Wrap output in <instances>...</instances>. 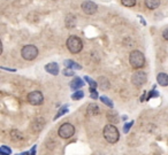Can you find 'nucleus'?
Returning <instances> with one entry per match:
<instances>
[{
	"label": "nucleus",
	"mask_w": 168,
	"mask_h": 155,
	"mask_svg": "<svg viewBox=\"0 0 168 155\" xmlns=\"http://www.w3.org/2000/svg\"><path fill=\"white\" fill-rule=\"evenodd\" d=\"M129 62L131 67L135 69H141L145 66V56L144 54L139 51H132L129 55Z\"/></svg>",
	"instance_id": "f03ea898"
},
{
	"label": "nucleus",
	"mask_w": 168,
	"mask_h": 155,
	"mask_svg": "<svg viewBox=\"0 0 168 155\" xmlns=\"http://www.w3.org/2000/svg\"><path fill=\"white\" fill-rule=\"evenodd\" d=\"M64 66H66V68H70V69H77V70H81L82 69V67L80 64H77L75 61H71V60L64 61Z\"/></svg>",
	"instance_id": "dca6fc26"
},
{
	"label": "nucleus",
	"mask_w": 168,
	"mask_h": 155,
	"mask_svg": "<svg viewBox=\"0 0 168 155\" xmlns=\"http://www.w3.org/2000/svg\"><path fill=\"white\" fill-rule=\"evenodd\" d=\"M68 111V106H64V107H61L59 110H58V113H57V115L54 116V121L55 120H58V118L60 117V116H62V115H64Z\"/></svg>",
	"instance_id": "a211bd4d"
},
{
	"label": "nucleus",
	"mask_w": 168,
	"mask_h": 155,
	"mask_svg": "<svg viewBox=\"0 0 168 155\" xmlns=\"http://www.w3.org/2000/svg\"><path fill=\"white\" fill-rule=\"evenodd\" d=\"M157 81H158V84L161 85V86H167L168 85V75L164 74V72H160L157 76Z\"/></svg>",
	"instance_id": "9b49d317"
},
{
	"label": "nucleus",
	"mask_w": 168,
	"mask_h": 155,
	"mask_svg": "<svg viewBox=\"0 0 168 155\" xmlns=\"http://www.w3.org/2000/svg\"><path fill=\"white\" fill-rule=\"evenodd\" d=\"M31 155H36V146H34L31 148Z\"/></svg>",
	"instance_id": "c756f323"
},
{
	"label": "nucleus",
	"mask_w": 168,
	"mask_h": 155,
	"mask_svg": "<svg viewBox=\"0 0 168 155\" xmlns=\"http://www.w3.org/2000/svg\"><path fill=\"white\" fill-rule=\"evenodd\" d=\"M64 23H66L67 28H75V25H76V17H75L74 15L69 14V15L66 17V20H64Z\"/></svg>",
	"instance_id": "4468645a"
},
{
	"label": "nucleus",
	"mask_w": 168,
	"mask_h": 155,
	"mask_svg": "<svg viewBox=\"0 0 168 155\" xmlns=\"http://www.w3.org/2000/svg\"><path fill=\"white\" fill-rule=\"evenodd\" d=\"M90 97H91V98H92V99H93V100H96V99L98 98V93H97V91H96L94 88H90Z\"/></svg>",
	"instance_id": "bb28decb"
},
{
	"label": "nucleus",
	"mask_w": 168,
	"mask_h": 155,
	"mask_svg": "<svg viewBox=\"0 0 168 155\" xmlns=\"http://www.w3.org/2000/svg\"><path fill=\"white\" fill-rule=\"evenodd\" d=\"M20 155H29V153H28V152H24V153H21Z\"/></svg>",
	"instance_id": "7c9ffc66"
},
{
	"label": "nucleus",
	"mask_w": 168,
	"mask_h": 155,
	"mask_svg": "<svg viewBox=\"0 0 168 155\" xmlns=\"http://www.w3.org/2000/svg\"><path fill=\"white\" fill-rule=\"evenodd\" d=\"M0 154H1V155H7V154H3V153H0Z\"/></svg>",
	"instance_id": "2f4dec72"
},
{
	"label": "nucleus",
	"mask_w": 168,
	"mask_h": 155,
	"mask_svg": "<svg viewBox=\"0 0 168 155\" xmlns=\"http://www.w3.org/2000/svg\"><path fill=\"white\" fill-rule=\"evenodd\" d=\"M67 47L71 53H80L83 48V43L77 36H70L67 39Z\"/></svg>",
	"instance_id": "7ed1b4c3"
},
{
	"label": "nucleus",
	"mask_w": 168,
	"mask_h": 155,
	"mask_svg": "<svg viewBox=\"0 0 168 155\" xmlns=\"http://www.w3.org/2000/svg\"><path fill=\"white\" fill-rule=\"evenodd\" d=\"M84 97V92L83 91H76L74 94H71V99L73 100H80Z\"/></svg>",
	"instance_id": "412c9836"
},
{
	"label": "nucleus",
	"mask_w": 168,
	"mask_h": 155,
	"mask_svg": "<svg viewBox=\"0 0 168 155\" xmlns=\"http://www.w3.org/2000/svg\"><path fill=\"white\" fill-rule=\"evenodd\" d=\"M45 70H46L47 72H50L51 75H55V76H57V75L59 74V66H58V63H55V62H51V63L45 66Z\"/></svg>",
	"instance_id": "1a4fd4ad"
},
{
	"label": "nucleus",
	"mask_w": 168,
	"mask_h": 155,
	"mask_svg": "<svg viewBox=\"0 0 168 155\" xmlns=\"http://www.w3.org/2000/svg\"><path fill=\"white\" fill-rule=\"evenodd\" d=\"M58 133H59V136H60L61 138H64V139L70 138V137H73L75 133L74 125L70 124V123H64V124L59 128Z\"/></svg>",
	"instance_id": "39448f33"
},
{
	"label": "nucleus",
	"mask_w": 168,
	"mask_h": 155,
	"mask_svg": "<svg viewBox=\"0 0 168 155\" xmlns=\"http://www.w3.org/2000/svg\"><path fill=\"white\" fill-rule=\"evenodd\" d=\"M107 118L109 120V121L114 122V123H115V122H119L118 114H116L114 110H112V109H111V111H108V113H107Z\"/></svg>",
	"instance_id": "f3484780"
},
{
	"label": "nucleus",
	"mask_w": 168,
	"mask_h": 155,
	"mask_svg": "<svg viewBox=\"0 0 168 155\" xmlns=\"http://www.w3.org/2000/svg\"><path fill=\"white\" fill-rule=\"evenodd\" d=\"M104 138L107 140L109 144H115V142H119V138H120V135H119L118 129L115 128L113 124H107L104 128Z\"/></svg>",
	"instance_id": "f257e3e1"
},
{
	"label": "nucleus",
	"mask_w": 168,
	"mask_h": 155,
	"mask_svg": "<svg viewBox=\"0 0 168 155\" xmlns=\"http://www.w3.org/2000/svg\"><path fill=\"white\" fill-rule=\"evenodd\" d=\"M10 138H12V140H14V142H20V140L23 139V135H22L21 131L14 129V130L10 131Z\"/></svg>",
	"instance_id": "f8f14e48"
},
{
	"label": "nucleus",
	"mask_w": 168,
	"mask_h": 155,
	"mask_svg": "<svg viewBox=\"0 0 168 155\" xmlns=\"http://www.w3.org/2000/svg\"><path fill=\"white\" fill-rule=\"evenodd\" d=\"M21 55H22V57H23L24 60H28V61L35 60L38 55V50L35 45H25L21 50Z\"/></svg>",
	"instance_id": "20e7f679"
},
{
	"label": "nucleus",
	"mask_w": 168,
	"mask_h": 155,
	"mask_svg": "<svg viewBox=\"0 0 168 155\" xmlns=\"http://www.w3.org/2000/svg\"><path fill=\"white\" fill-rule=\"evenodd\" d=\"M99 81H100V88H101L107 90V88H109V83H108V81L105 77H100L99 78Z\"/></svg>",
	"instance_id": "6ab92c4d"
},
{
	"label": "nucleus",
	"mask_w": 168,
	"mask_h": 155,
	"mask_svg": "<svg viewBox=\"0 0 168 155\" xmlns=\"http://www.w3.org/2000/svg\"><path fill=\"white\" fill-rule=\"evenodd\" d=\"M132 124H134V122L132 121L129 122V123H127V124H125V126H123V132H125V133H128L129 130H130V128L132 126Z\"/></svg>",
	"instance_id": "a878e982"
},
{
	"label": "nucleus",
	"mask_w": 168,
	"mask_h": 155,
	"mask_svg": "<svg viewBox=\"0 0 168 155\" xmlns=\"http://www.w3.org/2000/svg\"><path fill=\"white\" fill-rule=\"evenodd\" d=\"M162 37H164V39L168 40V29H165V30H164V32H162Z\"/></svg>",
	"instance_id": "c85d7f7f"
},
{
	"label": "nucleus",
	"mask_w": 168,
	"mask_h": 155,
	"mask_svg": "<svg viewBox=\"0 0 168 155\" xmlns=\"http://www.w3.org/2000/svg\"><path fill=\"white\" fill-rule=\"evenodd\" d=\"M83 85H84L83 79H81L80 77H76V78H74V81L70 83V88H73V90H78V88H81Z\"/></svg>",
	"instance_id": "ddd939ff"
},
{
	"label": "nucleus",
	"mask_w": 168,
	"mask_h": 155,
	"mask_svg": "<svg viewBox=\"0 0 168 155\" xmlns=\"http://www.w3.org/2000/svg\"><path fill=\"white\" fill-rule=\"evenodd\" d=\"M62 74L64 76H74V69H70V68H64V71H62Z\"/></svg>",
	"instance_id": "b1692460"
},
{
	"label": "nucleus",
	"mask_w": 168,
	"mask_h": 155,
	"mask_svg": "<svg viewBox=\"0 0 168 155\" xmlns=\"http://www.w3.org/2000/svg\"><path fill=\"white\" fill-rule=\"evenodd\" d=\"M44 101V97L42 92L39 91H32L28 94V102L32 106H39Z\"/></svg>",
	"instance_id": "0eeeda50"
},
{
	"label": "nucleus",
	"mask_w": 168,
	"mask_h": 155,
	"mask_svg": "<svg viewBox=\"0 0 168 155\" xmlns=\"http://www.w3.org/2000/svg\"><path fill=\"white\" fill-rule=\"evenodd\" d=\"M121 3L126 7H134L136 5V0H121Z\"/></svg>",
	"instance_id": "4be33fe9"
},
{
	"label": "nucleus",
	"mask_w": 168,
	"mask_h": 155,
	"mask_svg": "<svg viewBox=\"0 0 168 155\" xmlns=\"http://www.w3.org/2000/svg\"><path fill=\"white\" fill-rule=\"evenodd\" d=\"M100 100H101V102H104L106 106H108L109 108H113L114 107V104H113V102H112V100H109V99L107 98V97H100Z\"/></svg>",
	"instance_id": "aec40b11"
},
{
	"label": "nucleus",
	"mask_w": 168,
	"mask_h": 155,
	"mask_svg": "<svg viewBox=\"0 0 168 155\" xmlns=\"http://www.w3.org/2000/svg\"><path fill=\"white\" fill-rule=\"evenodd\" d=\"M159 95V93L158 92H155V91H150V93H148V98H146V100H150V99L153 97V98H157Z\"/></svg>",
	"instance_id": "cd10ccee"
},
{
	"label": "nucleus",
	"mask_w": 168,
	"mask_h": 155,
	"mask_svg": "<svg viewBox=\"0 0 168 155\" xmlns=\"http://www.w3.org/2000/svg\"><path fill=\"white\" fill-rule=\"evenodd\" d=\"M84 79H85V81L87 82V84L90 85V86H91L92 88H97V82H94L93 79H91V78L89 77V76H85V77H84Z\"/></svg>",
	"instance_id": "5701e85b"
},
{
	"label": "nucleus",
	"mask_w": 168,
	"mask_h": 155,
	"mask_svg": "<svg viewBox=\"0 0 168 155\" xmlns=\"http://www.w3.org/2000/svg\"><path fill=\"white\" fill-rule=\"evenodd\" d=\"M100 113V108L97 104H90L87 106V114L91 115V116H94V115H98Z\"/></svg>",
	"instance_id": "9d476101"
},
{
	"label": "nucleus",
	"mask_w": 168,
	"mask_h": 155,
	"mask_svg": "<svg viewBox=\"0 0 168 155\" xmlns=\"http://www.w3.org/2000/svg\"><path fill=\"white\" fill-rule=\"evenodd\" d=\"M0 153H3V154H7V155H9L10 153H12V149L9 148V147H7V146H1L0 147Z\"/></svg>",
	"instance_id": "393cba45"
},
{
	"label": "nucleus",
	"mask_w": 168,
	"mask_h": 155,
	"mask_svg": "<svg viewBox=\"0 0 168 155\" xmlns=\"http://www.w3.org/2000/svg\"><path fill=\"white\" fill-rule=\"evenodd\" d=\"M146 81H148V75L143 70H137L131 77V82L135 86H142L146 83Z\"/></svg>",
	"instance_id": "423d86ee"
},
{
	"label": "nucleus",
	"mask_w": 168,
	"mask_h": 155,
	"mask_svg": "<svg viewBox=\"0 0 168 155\" xmlns=\"http://www.w3.org/2000/svg\"><path fill=\"white\" fill-rule=\"evenodd\" d=\"M81 8L85 14H87V15H92V14H94L96 12H97L98 6L94 3L90 1V0H87V1H83V3H82Z\"/></svg>",
	"instance_id": "6e6552de"
},
{
	"label": "nucleus",
	"mask_w": 168,
	"mask_h": 155,
	"mask_svg": "<svg viewBox=\"0 0 168 155\" xmlns=\"http://www.w3.org/2000/svg\"><path fill=\"white\" fill-rule=\"evenodd\" d=\"M145 5L148 9H155L160 5V0H145Z\"/></svg>",
	"instance_id": "2eb2a0df"
}]
</instances>
